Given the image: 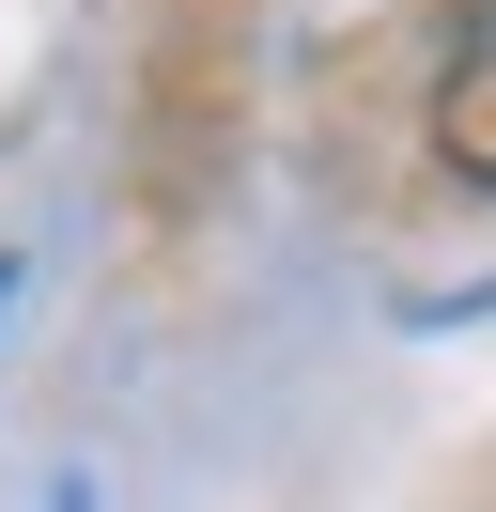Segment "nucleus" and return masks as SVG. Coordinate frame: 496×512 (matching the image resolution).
Returning a JSON list of instances; mask_svg holds the SVG:
<instances>
[{"label":"nucleus","instance_id":"nucleus-1","mask_svg":"<svg viewBox=\"0 0 496 512\" xmlns=\"http://www.w3.org/2000/svg\"><path fill=\"white\" fill-rule=\"evenodd\" d=\"M0 295H16V264H0Z\"/></svg>","mask_w":496,"mask_h":512}]
</instances>
